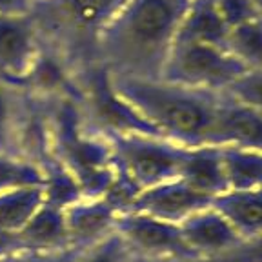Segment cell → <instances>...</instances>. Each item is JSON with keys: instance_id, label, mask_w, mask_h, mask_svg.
Listing matches in <instances>:
<instances>
[{"instance_id": "obj_14", "label": "cell", "mask_w": 262, "mask_h": 262, "mask_svg": "<svg viewBox=\"0 0 262 262\" xmlns=\"http://www.w3.org/2000/svg\"><path fill=\"white\" fill-rule=\"evenodd\" d=\"M33 97L0 78V153L24 157V129Z\"/></svg>"}, {"instance_id": "obj_27", "label": "cell", "mask_w": 262, "mask_h": 262, "mask_svg": "<svg viewBox=\"0 0 262 262\" xmlns=\"http://www.w3.org/2000/svg\"><path fill=\"white\" fill-rule=\"evenodd\" d=\"M18 250V242H16V235L11 233H2L0 231V257L11 253V251Z\"/></svg>"}, {"instance_id": "obj_21", "label": "cell", "mask_w": 262, "mask_h": 262, "mask_svg": "<svg viewBox=\"0 0 262 262\" xmlns=\"http://www.w3.org/2000/svg\"><path fill=\"white\" fill-rule=\"evenodd\" d=\"M133 258L135 257L122 241V237L113 231L97 244L80 250L77 262H131Z\"/></svg>"}, {"instance_id": "obj_25", "label": "cell", "mask_w": 262, "mask_h": 262, "mask_svg": "<svg viewBox=\"0 0 262 262\" xmlns=\"http://www.w3.org/2000/svg\"><path fill=\"white\" fill-rule=\"evenodd\" d=\"M206 262H262V235L238 244L235 250Z\"/></svg>"}, {"instance_id": "obj_16", "label": "cell", "mask_w": 262, "mask_h": 262, "mask_svg": "<svg viewBox=\"0 0 262 262\" xmlns=\"http://www.w3.org/2000/svg\"><path fill=\"white\" fill-rule=\"evenodd\" d=\"M229 28L215 0H189L179 26L177 38L228 48Z\"/></svg>"}, {"instance_id": "obj_3", "label": "cell", "mask_w": 262, "mask_h": 262, "mask_svg": "<svg viewBox=\"0 0 262 262\" xmlns=\"http://www.w3.org/2000/svg\"><path fill=\"white\" fill-rule=\"evenodd\" d=\"M126 0H44L31 8L42 44L71 71L95 64L98 35Z\"/></svg>"}, {"instance_id": "obj_4", "label": "cell", "mask_w": 262, "mask_h": 262, "mask_svg": "<svg viewBox=\"0 0 262 262\" xmlns=\"http://www.w3.org/2000/svg\"><path fill=\"white\" fill-rule=\"evenodd\" d=\"M110 142L117 171L139 195L142 189L177 179L186 146L147 133L104 135Z\"/></svg>"}, {"instance_id": "obj_17", "label": "cell", "mask_w": 262, "mask_h": 262, "mask_svg": "<svg viewBox=\"0 0 262 262\" xmlns=\"http://www.w3.org/2000/svg\"><path fill=\"white\" fill-rule=\"evenodd\" d=\"M228 189H251L262 186V151L248 147L219 146Z\"/></svg>"}, {"instance_id": "obj_1", "label": "cell", "mask_w": 262, "mask_h": 262, "mask_svg": "<svg viewBox=\"0 0 262 262\" xmlns=\"http://www.w3.org/2000/svg\"><path fill=\"white\" fill-rule=\"evenodd\" d=\"M189 0H126L95 46V64L115 78H160Z\"/></svg>"}, {"instance_id": "obj_20", "label": "cell", "mask_w": 262, "mask_h": 262, "mask_svg": "<svg viewBox=\"0 0 262 262\" xmlns=\"http://www.w3.org/2000/svg\"><path fill=\"white\" fill-rule=\"evenodd\" d=\"M44 171L35 160L0 153V195L24 188H42Z\"/></svg>"}, {"instance_id": "obj_6", "label": "cell", "mask_w": 262, "mask_h": 262, "mask_svg": "<svg viewBox=\"0 0 262 262\" xmlns=\"http://www.w3.org/2000/svg\"><path fill=\"white\" fill-rule=\"evenodd\" d=\"M115 231L140 260H195L179 224L139 211H120Z\"/></svg>"}, {"instance_id": "obj_10", "label": "cell", "mask_w": 262, "mask_h": 262, "mask_svg": "<svg viewBox=\"0 0 262 262\" xmlns=\"http://www.w3.org/2000/svg\"><path fill=\"white\" fill-rule=\"evenodd\" d=\"M120 209L104 196H82L64 208L66 229L70 244L84 250L115 231Z\"/></svg>"}, {"instance_id": "obj_22", "label": "cell", "mask_w": 262, "mask_h": 262, "mask_svg": "<svg viewBox=\"0 0 262 262\" xmlns=\"http://www.w3.org/2000/svg\"><path fill=\"white\" fill-rule=\"evenodd\" d=\"M224 95L244 106L262 111V70H246L224 91Z\"/></svg>"}, {"instance_id": "obj_12", "label": "cell", "mask_w": 262, "mask_h": 262, "mask_svg": "<svg viewBox=\"0 0 262 262\" xmlns=\"http://www.w3.org/2000/svg\"><path fill=\"white\" fill-rule=\"evenodd\" d=\"M18 250L51 253V251L71 250L68 229H66L64 209L42 201L16 233Z\"/></svg>"}, {"instance_id": "obj_28", "label": "cell", "mask_w": 262, "mask_h": 262, "mask_svg": "<svg viewBox=\"0 0 262 262\" xmlns=\"http://www.w3.org/2000/svg\"><path fill=\"white\" fill-rule=\"evenodd\" d=\"M137 262H196V260H140V258H137Z\"/></svg>"}, {"instance_id": "obj_29", "label": "cell", "mask_w": 262, "mask_h": 262, "mask_svg": "<svg viewBox=\"0 0 262 262\" xmlns=\"http://www.w3.org/2000/svg\"><path fill=\"white\" fill-rule=\"evenodd\" d=\"M257 4H258V9H260V13H262V0H257Z\"/></svg>"}, {"instance_id": "obj_7", "label": "cell", "mask_w": 262, "mask_h": 262, "mask_svg": "<svg viewBox=\"0 0 262 262\" xmlns=\"http://www.w3.org/2000/svg\"><path fill=\"white\" fill-rule=\"evenodd\" d=\"M44 53L31 13H0V78L22 88Z\"/></svg>"}, {"instance_id": "obj_8", "label": "cell", "mask_w": 262, "mask_h": 262, "mask_svg": "<svg viewBox=\"0 0 262 262\" xmlns=\"http://www.w3.org/2000/svg\"><path fill=\"white\" fill-rule=\"evenodd\" d=\"M211 201V196L193 189L184 180L177 177V179L166 180L153 188L142 189L133 199L127 209L144 213V215L160 219V221L180 224L188 217H191L193 213L208 208Z\"/></svg>"}, {"instance_id": "obj_18", "label": "cell", "mask_w": 262, "mask_h": 262, "mask_svg": "<svg viewBox=\"0 0 262 262\" xmlns=\"http://www.w3.org/2000/svg\"><path fill=\"white\" fill-rule=\"evenodd\" d=\"M44 201L42 188H24L0 195V231L16 235Z\"/></svg>"}, {"instance_id": "obj_24", "label": "cell", "mask_w": 262, "mask_h": 262, "mask_svg": "<svg viewBox=\"0 0 262 262\" xmlns=\"http://www.w3.org/2000/svg\"><path fill=\"white\" fill-rule=\"evenodd\" d=\"M80 250H64L51 251V253H37V251H22L16 250L0 257V262H77Z\"/></svg>"}, {"instance_id": "obj_9", "label": "cell", "mask_w": 262, "mask_h": 262, "mask_svg": "<svg viewBox=\"0 0 262 262\" xmlns=\"http://www.w3.org/2000/svg\"><path fill=\"white\" fill-rule=\"evenodd\" d=\"M179 226L186 246L196 262L219 258L242 244L237 231L211 204L193 213Z\"/></svg>"}, {"instance_id": "obj_11", "label": "cell", "mask_w": 262, "mask_h": 262, "mask_svg": "<svg viewBox=\"0 0 262 262\" xmlns=\"http://www.w3.org/2000/svg\"><path fill=\"white\" fill-rule=\"evenodd\" d=\"M209 146H235L262 151V111L222 93Z\"/></svg>"}, {"instance_id": "obj_23", "label": "cell", "mask_w": 262, "mask_h": 262, "mask_svg": "<svg viewBox=\"0 0 262 262\" xmlns=\"http://www.w3.org/2000/svg\"><path fill=\"white\" fill-rule=\"evenodd\" d=\"M215 4L229 29L260 13L257 0H215Z\"/></svg>"}, {"instance_id": "obj_5", "label": "cell", "mask_w": 262, "mask_h": 262, "mask_svg": "<svg viewBox=\"0 0 262 262\" xmlns=\"http://www.w3.org/2000/svg\"><path fill=\"white\" fill-rule=\"evenodd\" d=\"M246 71L228 48L177 38L160 78L193 90L224 93Z\"/></svg>"}, {"instance_id": "obj_19", "label": "cell", "mask_w": 262, "mask_h": 262, "mask_svg": "<svg viewBox=\"0 0 262 262\" xmlns=\"http://www.w3.org/2000/svg\"><path fill=\"white\" fill-rule=\"evenodd\" d=\"M228 49L246 70H262V13L229 29Z\"/></svg>"}, {"instance_id": "obj_13", "label": "cell", "mask_w": 262, "mask_h": 262, "mask_svg": "<svg viewBox=\"0 0 262 262\" xmlns=\"http://www.w3.org/2000/svg\"><path fill=\"white\" fill-rule=\"evenodd\" d=\"M211 206L231 224L242 242L262 235V186L251 189H226L213 196Z\"/></svg>"}, {"instance_id": "obj_2", "label": "cell", "mask_w": 262, "mask_h": 262, "mask_svg": "<svg viewBox=\"0 0 262 262\" xmlns=\"http://www.w3.org/2000/svg\"><path fill=\"white\" fill-rule=\"evenodd\" d=\"M115 90L164 139L186 147L209 146L222 93L193 90L162 78H115Z\"/></svg>"}, {"instance_id": "obj_26", "label": "cell", "mask_w": 262, "mask_h": 262, "mask_svg": "<svg viewBox=\"0 0 262 262\" xmlns=\"http://www.w3.org/2000/svg\"><path fill=\"white\" fill-rule=\"evenodd\" d=\"M29 11H31V2L29 0H0V13H4V15Z\"/></svg>"}, {"instance_id": "obj_15", "label": "cell", "mask_w": 262, "mask_h": 262, "mask_svg": "<svg viewBox=\"0 0 262 262\" xmlns=\"http://www.w3.org/2000/svg\"><path fill=\"white\" fill-rule=\"evenodd\" d=\"M179 179L193 189L208 196H217L226 191V173L219 146H195L186 149L184 160L180 166Z\"/></svg>"}]
</instances>
